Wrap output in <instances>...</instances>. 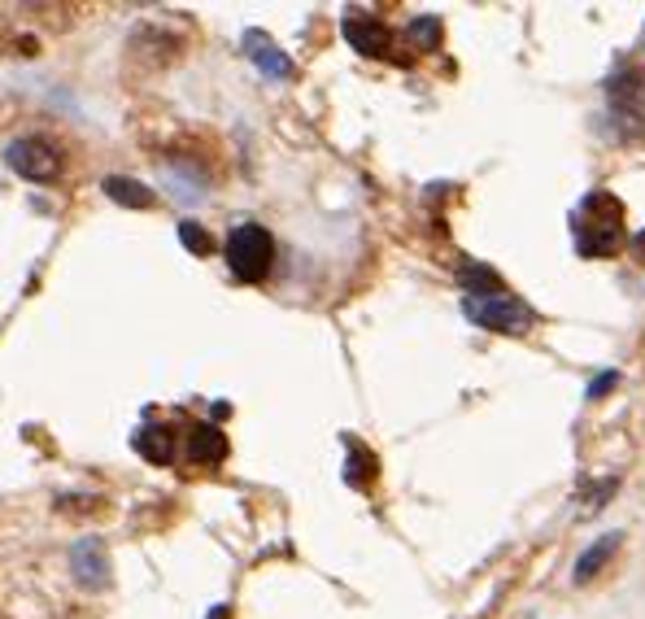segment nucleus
Here are the masks:
<instances>
[{"label": "nucleus", "instance_id": "ddd939ff", "mask_svg": "<svg viewBox=\"0 0 645 619\" xmlns=\"http://www.w3.org/2000/svg\"><path fill=\"white\" fill-rule=\"evenodd\" d=\"M344 480H349L353 489H366V484L375 480V454H371V449H362L357 441H349V463H344Z\"/></svg>", "mask_w": 645, "mask_h": 619}, {"label": "nucleus", "instance_id": "a211bd4d", "mask_svg": "<svg viewBox=\"0 0 645 619\" xmlns=\"http://www.w3.org/2000/svg\"><path fill=\"white\" fill-rule=\"evenodd\" d=\"M210 619H232V611H227V607H214V611H210Z\"/></svg>", "mask_w": 645, "mask_h": 619}, {"label": "nucleus", "instance_id": "39448f33", "mask_svg": "<svg viewBox=\"0 0 645 619\" xmlns=\"http://www.w3.org/2000/svg\"><path fill=\"white\" fill-rule=\"evenodd\" d=\"M340 31H344L349 48H353V52H362V57H384V52L392 48L388 26H384L379 17H371V13H344Z\"/></svg>", "mask_w": 645, "mask_h": 619}, {"label": "nucleus", "instance_id": "f03ea898", "mask_svg": "<svg viewBox=\"0 0 645 619\" xmlns=\"http://www.w3.org/2000/svg\"><path fill=\"white\" fill-rule=\"evenodd\" d=\"M223 258H227L236 280L262 284L271 276V267H275V236L262 223H241V227H232V236L223 245Z\"/></svg>", "mask_w": 645, "mask_h": 619}, {"label": "nucleus", "instance_id": "dca6fc26", "mask_svg": "<svg viewBox=\"0 0 645 619\" xmlns=\"http://www.w3.org/2000/svg\"><path fill=\"white\" fill-rule=\"evenodd\" d=\"M462 284L471 289L467 297H484V293H502V280L489 267H462Z\"/></svg>", "mask_w": 645, "mask_h": 619}, {"label": "nucleus", "instance_id": "1a4fd4ad", "mask_svg": "<svg viewBox=\"0 0 645 619\" xmlns=\"http://www.w3.org/2000/svg\"><path fill=\"white\" fill-rule=\"evenodd\" d=\"M136 454L149 458V463H157V467H166V463L175 458V428H166V423H144V428L136 432Z\"/></svg>", "mask_w": 645, "mask_h": 619}, {"label": "nucleus", "instance_id": "f257e3e1", "mask_svg": "<svg viewBox=\"0 0 645 619\" xmlns=\"http://www.w3.org/2000/svg\"><path fill=\"white\" fill-rule=\"evenodd\" d=\"M572 232H576V249L585 258H611L624 249V201L611 197V192H589L572 219Z\"/></svg>", "mask_w": 645, "mask_h": 619}, {"label": "nucleus", "instance_id": "9d476101", "mask_svg": "<svg viewBox=\"0 0 645 619\" xmlns=\"http://www.w3.org/2000/svg\"><path fill=\"white\" fill-rule=\"evenodd\" d=\"M101 188H105L109 201H118V206H127V210H153V206H157L153 188L140 184V179H127V175H109Z\"/></svg>", "mask_w": 645, "mask_h": 619}, {"label": "nucleus", "instance_id": "423d86ee", "mask_svg": "<svg viewBox=\"0 0 645 619\" xmlns=\"http://www.w3.org/2000/svg\"><path fill=\"white\" fill-rule=\"evenodd\" d=\"M70 572L79 576V585H83V589H101V585L109 581V559H105V546H101L96 537L74 541V550H70Z\"/></svg>", "mask_w": 645, "mask_h": 619}, {"label": "nucleus", "instance_id": "4468645a", "mask_svg": "<svg viewBox=\"0 0 645 619\" xmlns=\"http://www.w3.org/2000/svg\"><path fill=\"white\" fill-rule=\"evenodd\" d=\"M179 241H184V249L197 254V258H210V254H214V236H210L201 223H192V219L179 223Z\"/></svg>", "mask_w": 645, "mask_h": 619}, {"label": "nucleus", "instance_id": "f8f14e48", "mask_svg": "<svg viewBox=\"0 0 645 619\" xmlns=\"http://www.w3.org/2000/svg\"><path fill=\"white\" fill-rule=\"evenodd\" d=\"M611 101L633 118V122H642V105H645V83L637 70H624L620 79H611Z\"/></svg>", "mask_w": 645, "mask_h": 619}, {"label": "nucleus", "instance_id": "0eeeda50", "mask_svg": "<svg viewBox=\"0 0 645 619\" xmlns=\"http://www.w3.org/2000/svg\"><path fill=\"white\" fill-rule=\"evenodd\" d=\"M245 57H249L267 79H289V74H293V61L284 57V48H280L271 35H262V31H245Z\"/></svg>", "mask_w": 645, "mask_h": 619}, {"label": "nucleus", "instance_id": "9b49d317", "mask_svg": "<svg viewBox=\"0 0 645 619\" xmlns=\"http://www.w3.org/2000/svg\"><path fill=\"white\" fill-rule=\"evenodd\" d=\"M620 541H624L620 533H611V537H598V541H594V546H589V550L576 559V572H572V581H576V585H589V581H594V576H598V572L611 563V554L620 550Z\"/></svg>", "mask_w": 645, "mask_h": 619}, {"label": "nucleus", "instance_id": "7ed1b4c3", "mask_svg": "<svg viewBox=\"0 0 645 619\" xmlns=\"http://www.w3.org/2000/svg\"><path fill=\"white\" fill-rule=\"evenodd\" d=\"M462 314L471 323H480L484 331H502V336H524L532 327V310L524 306L519 297H511L506 289L502 293H484V297H462Z\"/></svg>", "mask_w": 645, "mask_h": 619}, {"label": "nucleus", "instance_id": "f3484780", "mask_svg": "<svg viewBox=\"0 0 645 619\" xmlns=\"http://www.w3.org/2000/svg\"><path fill=\"white\" fill-rule=\"evenodd\" d=\"M615 384H620V371H602V375L589 384V401H598V397H602V393H611Z\"/></svg>", "mask_w": 645, "mask_h": 619}, {"label": "nucleus", "instance_id": "2eb2a0df", "mask_svg": "<svg viewBox=\"0 0 645 619\" xmlns=\"http://www.w3.org/2000/svg\"><path fill=\"white\" fill-rule=\"evenodd\" d=\"M410 39H414L423 52H436V44H441V17H432V13L414 17V22H410Z\"/></svg>", "mask_w": 645, "mask_h": 619}, {"label": "nucleus", "instance_id": "6e6552de", "mask_svg": "<svg viewBox=\"0 0 645 619\" xmlns=\"http://www.w3.org/2000/svg\"><path fill=\"white\" fill-rule=\"evenodd\" d=\"M227 458V436H223V428L219 423H197L192 432H188V463H197V467H219Z\"/></svg>", "mask_w": 645, "mask_h": 619}, {"label": "nucleus", "instance_id": "20e7f679", "mask_svg": "<svg viewBox=\"0 0 645 619\" xmlns=\"http://www.w3.org/2000/svg\"><path fill=\"white\" fill-rule=\"evenodd\" d=\"M4 166L31 184H48L61 175V153H57V144L39 140V136H17L4 149Z\"/></svg>", "mask_w": 645, "mask_h": 619}]
</instances>
